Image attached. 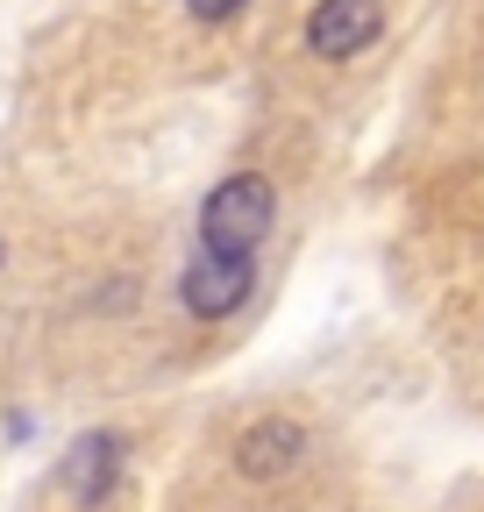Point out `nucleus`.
Segmentation results:
<instances>
[{
	"label": "nucleus",
	"instance_id": "f257e3e1",
	"mask_svg": "<svg viewBox=\"0 0 484 512\" xmlns=\"http://www.w3.org/2000/svg\"><path fill=\"white\" fill-rule=\"evenodd\" d=\"M278 221V200H271V185L257 171H235L207 192V207H200V242L221 249V256H257V242L271 235Z\"/></svg>",
	"mask_w": 484,
	"mask_h": 512
},
{
	"label": "nucleus",
	"instance_id": "f03ea898",
	"mask_svg": "<svg viewBox=\"0 0 484 512\" xmlns=\"http://www.w3.org/2000/svg\"><path fill=\"white\" fill-rule=\"evenodd\" d=\"M250 285H257V264H250V256L200 249L193 264H186V278H178V299H186L193 320H221V313H235L242 299H250Z\"/></svg>",
	"mask_w": 484,
	"mask_h": 512
},
{
	"label": "nucleus",
	"instance_id": "7ed1b4c3",
	"mask_svg": "<svg viewBox=\"0 0 484 512\" xmlns=\"http://www.w3.org/2000/svg\"><path fill=\"white\" fill-rule=\"evenodd\" d=\"M299 456H307V427L285 420V413H264L235 434V470L250 477V484H271V477H292Z\"/></svg>",
	"mask_w": 484,
	"mask_h": 512
},
{
	"label": "nucleus",
	"instance_id": "20e7f679",
	"mask_svg": "<svg viewBox=\"0 0 484 512\" xmlns=\"http://www.w3.org/2000/svg\"><path fill=\"white\" fill-rule=\"evenodd\" d=\"M385 0H314L307 15V50L314 57H356L363 43H378Z\"/></svg>",
	"mask_w": 484,
	"mask_h": 512
},
{
	"label": "nucleus",
	"instance_id": "39448f33",
	"mask_svg": "<svg viewBox=\"0 0 484 512\" xmlns=\"http://www.w3.org/2000/svg\"><path fill=\"white\" fill-rule=\"evenodd\" d=\"M121 456H129V441L93 427V434L72 441V456L57 463V477H65V491H72L79 505H100V498L114 491V477H121Z\"/></svg>",
	"mask_w": 484,
	"mask_h": 512
},
{
	"label": "nucleus",
	"instance_id": "423d86ee",
	"mask_svg": "<svg viewBox=\"0 0 484 512\" xmlns=\"http://www.w3.org/2000/svg\"><path fill=\"white\" fill-rule=\"evenodd\" d=\"M186 8H193L200 22H228V15L242 8V0H186Z\"/></svg>",
	"mask_w": 484,
	"mask_h": 512
}]
</instances>
